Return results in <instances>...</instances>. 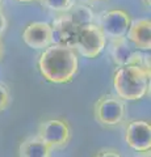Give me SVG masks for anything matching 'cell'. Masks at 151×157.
Here are the masks:
<instances>
[{
	"label": "cell",
	"mask_w": 151,
	"mask_h": 157,
	"mask_svg": "<svg viewBox=\"0 0 151 157\" xmlns=\"http://www.w3.org/2000/svg\"><path fill=\"white\" fill-rule=\"evenodd\" d=\"M24 43L34 50L43 48L53 45V30L47 22H32L22 32Z\"/></svg>",
	"instance_id": "9"
},
{
	"label": "cell",
	"mask_w": 151,
	"mask_h": 157,
	"mask_svg": "<svg viewBox=\"0 0 151 157\" xmlns=\"http://www.w3.org/2000/svg\"><path fill=\"white\" fill-rule=\"evenodd\" d=\"M6 29H7V20H6V16L3 14V12L0 11V37L3 36Z\"/></svg>",
	"instance_id": "17"
},
{
	"label": "cell",
	"mask_w": 151,
	"mask_h": 157,
	"mask_svg": "<svg viewBox=\"0 0 151 157\" xmlns=\"http://www.w3.org/2000/svg\"><path fill=\"white\" fill-rule=\"evenodd\" d=\"M66 13L69 14L71 20L79 28L88 25V24H93V20H95L93 12L87 6H84V4H75V6L72 4L71 8Z\"/></svg>",
	"instance_id": "13"
},
{
	"label": "cell",
	"mask_w": 151,
	"mask_h": 157,
	"mask_svg": "<svg viewBox=\"0 0 151 157\" xmlns=\"http://www.w3.org/2000/svg\"><path fill=\"white\" fill-rule=\"evenodd\" d=\"M2 3H3V0H0V8H2Z\"/></svg>",
	"instance_id": "21"
},
{
	"label": "cell",
	"mask_w": 151,
	"mask_h": 157,
	"mask_svg": "<svg viewBox=\"0 0 151 157\" xmlns=\"http://www.w3.org/2000/svg\"><path fill=\"white\" fill-rule=\"evenodd\" d=\"M125 141L131 149L146 153L151 149V124L146 121H133L126 127Z\"/></svg>",
	"instance_id": "7"
},
{
	"label": "cell",
	"mask_w": 151,
	"mask_h": 157,
	"mask_svg": "<svg viewBox=\"0 0 151 157\" xmlns=\"http://www.w3.org/2000/svg\"><path fill=\"white\" fill-rule=\"evenodd\" d=\"M95 157H122V156L114 149H101L100 152H97Z\"/></svg>",
	"instance_id": "16"
},
{
	"label": "cell",
	"mask_w": 151,
	"mask_h": 157,
	"mask_svg": "<svg viewBox=\"0 0 151 157\" xmlns=\"http://www.w3.org/2000/svg\"><path fill=\"white\" fill-rule=\"evenodd\" d=\"M20 3H30V2H34V0H17Z\"/></svg>",
	"instance_id": "19"
},
{
	"label": "cell",
	"mask_w": 151,
	"mask_h": 157,
	"mask_svg": "<svg viewBox=\"0 0 151 157\" xmlns=\"http://www.w3.org/2000/svg\"><path fill=\"white\" fill-rule=\"evenodd\" d=\"M50 25L53 30V43L54 45L75 48L80 28L72 21L69 14L65 12V14L55 18Z\"/></svg>",
	"instance_id": "8"
},
{
	"label": "cell",
	"mask_w": 151,
	"mask_h": 157,
	"mask_svg": "<svg viewBox=\"0 0 151 157\" xmlns=\"http://www.w3.org/2000/svg\"><path fill=\"white\" fill-rule=\"evenodd\" d=\"M131 20L129 13L122 9H112L100 14V24H97L104 36L110 39H118L126 37Z\"/></svg>",
	"instance_id": "5"
},
{
	"label": "cell",
	"mask_w": 151,
	"mask_h": 157,
	"mask_svg": "<svg viewBox=\"0 0 151 157\" xmlns=\"http://www.w3.org/2000/svg\"><path fill=\"white\" fill-rule=\"evenodd\" d=\"M142 2H143V4H145L146 7H149V6H150V0H142Z\"/></svg>",
	"instance_id": "20"
},
{
	"label": "cell",
	"mask_w": 151,
	"mask_h": 157,
	"mask_svg": "<svg viewBox=\"0 0 151 157\" xmlns=\"http://www.w3.org/2000/svg\"><path fill=\"white\" fill-rule=\"evenodd\" d=\"M45 8L55 12H67L72 6V0H40Z\"/></svg>",
	"instance_id": "14"
},
{
	"label": "cell",
	"mask_w": 151,
	"mask_h": 157,
	"mask_svg": "<svg viewBox=\"0 0 151 157\" xmlns=\"http://www.w3.org/2000/svg\"><path fill=\"white\" fill-rule=\"evenodd\" d=\"M95 118L103 126H117L124 119L125 105L118 96H101L95 104Z\"/></svg>",
	"instance_id": "4"
},
{
	"label": "cell",
	"mask_w": 151,
	"mask_h": 157,
	"mask_svg": "<svg viewBox=\"0 0 151 157\" xmlns=\"http://www.w3.org/2000/svg\"><path fill=\"white\" fill-rule=\"evenodd\" d=\"M79 67L74 48L50 45L38 59V70L45 80L54 84H67L75 77Z\"/></svg>",
	"instance_id": "1"
},
{
	"label": "cell",
	"mask_w": 151,
	"mask_h": 157,
	"mask_svg": "<svg viewBox=\"0 0 151 157\" xmlns=\"http://www.w3.org/2000/svg\"><path fill=\"white\" fill-rule=\"evenodd\" d=\"M9 105V92L6 85L0 84V111L6 110Z\"/></svg>",
	"instance_id": "15"
},
{
	"label": "cell",
	"mask_w": 151,
	"mask_h": 157,
	"mask_svg": "<svg viewBox=\"0 0 151 157\" xmlns=\"http://www.w3.org/2000/svg\"><path fill=\"white\" fill-rule=\"evenodd\" d=\"M113 86L121 100H141L147 94L150 88V68L142 64H128L120 67L114 72Z\"/></svg>",
	"instance_id": "2"
},
{
	"label": "cell",
	"mask_w": 151,
	"mask_h": 157,
	"mask_svg": "<svg viewBox=\"0 0 151 157\" xmlns=\"http://www.w3.org/2000/svg\"><path fill=\"white\" fill-rule=\"evenodd\" d=\"M128 41L137 50L147 51L151 48V21L150 18H139L131 21L126 33Z\"/></svg>",
	"instance_id": "11"
},
{
	"label": "cell",
	"mask_w": 151,
	"mask_h": 157,
	"mask_svg": "<svg viewBox=\"0 0 151 157\" xmlns=\"http://www.w3.org/2000/svg\"><path fill=\"white\" fill-rule=\"evenodd\" d=\"M106 37L97 24H88L79 29L75 48L85 58H96L103 52Z\"/></svg>",
	"instance_id": "3"
},
{
	"label": "cell",
	"mask_w": 151,
	"mask_h": 157,
	"mask_svg": "<svg viewBox=\"0 0 151 157\" xmlns=\"http://www.w3.org/2000/svg\"><path fill=\"white\" fill-rule=\"evenodd\" d=\"M51 148L38 136L28 137L18 147V157H50Z\"/></svg>",
	"instance_id": "12"
},
{
	"label": "cell",
	"mask_w": 151,
	"mask_h": 157,
	"mask_svg": "<svg viewBox=\"0 0 151 157\" xmlns=\"http://www.w3.org/2000/svg\"><path fill=\"white\" fill-rule=\"evenodd\" d=\"M70 127L62 119H49L40 124L38 137L51 149L63 148L70 141Z\"/></svg>",
	"instance_id": "6"
},
{
	"label": "cell",
	"mask_w": 151,
	"mask_h": 157,
	"mask_svg": "<svg viewBox=\"0 0 151 157\" xmlns=\"http://www.w3.org/2000/svg\"><path fill=\"white\" fill-rule=\"evenodd\" d=\"M110 55L113 62L120 67L128 64H141V59H142L139 51L126 39V37L112 39Z\"/></svg>",
	"instance_id": "10"
},
{
	"label": "cell",
	"mask_w": 151,
	"mask_h": 157,
	"mask_svg": "<svg viewBox=\"0 0 151 157\" xmlns=\"http://www.w3.org/2000/svg\"><path fill=\"white\" fill-rule=\"evenodd\" d=\"M93 2H101V0H93Z\"/></svg>",
	"instance_id": "22"
},
{
	"label": "cell",
	"mask_w": 151,
	"mask_h": 157,
	"mask_svg": "<svg viewBox=\"0 0 151 157\" xmlns=\"http://www.w3.org/2000/svg\"><path fill=\"white\" fill-rule=\"evenodd\" d=\"M2 58H3V45L0 42V60H2Z\"/></svg>",
	"instance_id": "18"
}]
</instances>
